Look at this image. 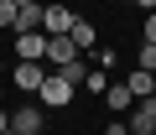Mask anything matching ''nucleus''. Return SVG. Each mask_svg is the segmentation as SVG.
<instances>
[{"label": "nucleus", "mask_w": 156, "mask_h": 135, "mask_svg": "<svg viewBox=\"0 0 156 135\" xmlns=\"http://www.w3.org/2000/svg\"><path fill=\"white\" fill-rule=\"evenodd\" d=\"M151 99H156V83H151Z\"/></svg>", "instance_id": "aec40b11"}, {"label": "nucleus", "mask_w": 156, "mask_h": 135, "mask_svg": "<svg viewBox=\"0 0 156 135\" xmlns=\"http://www.w3.org/2000/svg\"><path fill=\"white\" fill-rule=\"evenodd\" d=\"M73 21H78V16H73V11L62 5V0L42 5V31H47V36H68V31H73Z\"/></svg>", "instance_id": "f03ea898"}, {"label": "nucleus", "mask_w": 156, "mask_h": 135, "mask_svg": "<svg viewBox=\"0 0 156 135\" xmlns=\"http://www.w3.org/2000/svg\"><path fill=\"white\" fill-rule=\"evenodd\" d=\"M151 135H156V130H151Z\"/></svg>", "instance_id": "b1692460"}, {"label": "nucleus", "mask_w": 156, "mask_h": 135, "mask_svg": "<svg viewBox=\"0 0 156 135\" xmlns=\"http://www.w3.org/2000/svg\"><path fill=\"white\" fill-rule=\"evenodd\" d=\"M73 57H83V52L73 47V36H47V68H62Z\"/></svg>", "instance_id": "0eeeda50"}, {"label": "nucleus", "mask_w": 156, "mask_h": 135, "mask_svg": "<svg viewBox=\"0 0 156 135\" xmlns=\"http://www.w3.org/2000/svg\"><path fill=\"white\" fill-rule=\"evenodd\" d=\"M68 36H73V47L83 52V57H89V52H94V42H99V31H94V21H83V16L73 21V31H68Z\"/></svg>", "instance_id": "1a4fd4ad"}, {"label": "nucleus", "mask_w": 156, "mask_h": 135, "mask_svg": "<svg viewBox=\"0 0 156 135\" xmlns=\"http://www.w3.org/2000/svg\"><path fill=\"white\" fill-rule=\"evenodd\" d=\"M16 31H42V0H31V5L16 11Z\"/></svg>", "instance_id": "9b49d317"}, {"label": "nucleus", "mask_w": 156, "mask_h": 135, "mask_svg": "<svg viewBox=\"0 0 156 135\" xmlns=\"http://www.w3.org/2000/svg\"><path fill=\"white\" fill-rule=\"evenodd\" d=\"M104 135H130V125H125V119H109V130H104Z\"/></svg>", "instance_id": "f3484780"}, {"label": "nucleus", "mask_w": 156, "mask_h": 135, "mask_svg": "<svg viewBox=\"0 0 156 135\" xmlns=\"http://www.w3.org/2000/svg\"><path fill=\"white\" fill-rule=\"evenodd\" d=\"M104 104L115 109V119H125V114L135 109V94H130L125 83H109V88H104Z\"/></svg>", "instance_id": "6e6552de"}, {"label": "nucleus", "mask_w": 156, "mask_h": 135, "mask_svg": "<svg viewBox=\"0 0 156 135\" xmlns=\"http://www.w3.org/2000/svg\"><path fill=\"white\" fill-rule=\"evenodd\" d=\"M0 68H5V62H0Z\"/></svg>", "instance_id": "4be33fe9"}, {"label": "nucleus", "mask_w": 156, "mask_h": 135, "mask_svg": "<svg viewBox=\"0 0 156 135\" xmlns=\"http://www.w3.org/2000/svg\"><path fill=\"white\" fill-rule=\"evenodd\" d=\"M140 42H156V11H146V21H140Z\"/></svg>", "instance_id": "2eb2a0df"}, {"label": "nucleus", "mask_w": 156, "mask_h": 135, "mask_svg": "<svg viewBox=\"0 0 156 135\" xmlns=\"http://www.w3.org/2000/svg\"><path fill=\"white\" fill-rule=\"evenodd\" d=\"M83 88L104 99V88H109V78H104V68H89V78H83Z\"/></svg>", "instance_id": "ddd939ff"}, {"label": "nucleus", "mask_w": 156, "mask_h": 135, "mask_svg": "<svg viewBox=\"0 0 156 135\" xmlns=\"http://www.w3.org/2000/svg\"><path fill=\"white\" fill-rule=\"evenodd\" d=\"M0 135H11V130H0Z\"/></svg>", "instance_id": "412c9836"}, {"label": "nucleus", "mask_w": 156, "mask_h": 135, "mask_svg": "<svg viewBox=\"0 0 156 135\" xmlns=\"http://www.w3.org/2000/svg\"><path fill=\"white\" fill-rule=\"evenodd\" d=\"M125 5H130V0H125Z\"/></svg>", "instance_id": "5701e85b"}, {"label": "nucleus", "mask_w": 156, "mask_h": 135, "mask_svg": "<svg viewBox=\"0 0 156 135\" xmlns=\"http://www.w3.org/2000/svg\"><path fill=\"white\" fill-rule=\"evenodd\" d=\"M37 99H42L47 109H68V104H73V83H62L57 73H47L42 88H37Z\"/></svg>", "instance_id": "20e7f679"}, {"label": "nucleus", "mask_w": 156, "mask_h": 135, "mask_svg": "<svg viewBox=\"0 0 156 135\" xmlns=\"http://www.w3.org/2000/svg\"><path fill=\"white\" fill-rule=\"evenodd\" d=\"M151 83H156V73H146V68H130V78H125V88L135 99H151Z\"/></svg>", "instance_id": "9d476101"}, {"label": "nucleus", "mask_w": 156, "mask_h": 135, "mask_svg": "<svg viewBox=\"0 0 156 135\" xmlns=\"http://www.w3.org/2000/svg\"><path fill=\"white\" fill-rule=\"evenodd\" d=\"M125 125H130V135H151L156 130V99H135V109L125 114Z\"/></svg>", "instance_id": "423d86ee"}, {"label": "nucleus", "mask_w": 156, "mask_h": 135, "mask_svg": "<svg viewBox=\"0 0 156 135\" xmlns=\"http://www.w3.org/2000/svg\"><path fill=\"white\" fill-rule=\"evenodd\" d=\"M94 62L99 68H115V47H94Z\"/></svg>", "instance_id": "dca6fc26"}, {"label": "nucleus", "mask_w": 156, "mask_h": 135, "mask_svg": "<svg viewBox=\"0 0 156 135\" xmlns=\"http://www.w3.org/2000/svg\"><path fill=\"white\" fill-rule=\"evenodd\" d=\"M16 5H31V0H16Z\"/></svg>", "instance_id": "6ab92c4d"}, {"label": "nucleus", "mask_w": 156, "mask_h": 135, "mask_svg": "<svg viewBox=\"0 0 156 135\" xmlns=\"http://www.w3.org/2000/svg\"><path fill=\"white\" fill-rule=\"evenodd\" d=\"M42 125H47V109H42V104L11 109V135H42Z\"/></svg>", "instance_id": "f257e3e1"}, {"label": "nucleus", "mask_w": 156, "mask_h": 135, "mask_svg": "<svg viewBox=\"0 0 156 135\" xmlns=\"http://www.w3.org/2000/svg\"><path fill=\"white\" fill-rule=\"evenodd\" d=\"M16 62H47V31H16Z\"/></svg>", "instance_id": "7ed1b4c3"}, {"label": "nucleus", "mask_w": 156, "mask_h": 135, "mask_svg": "<svg viewBox=\"0 0 156 135\" xmlns=\"http://www.w3.org/2000/svg\"><path fill=\"white\" fill-rule=\"evenodd\" d=\"M47 73H52V68H47V62H16V68H11V83H16L21 94H37Z\"/></svg>", "instance_id": "39448f33"}, {"label": "nucleus", "mask_w": 156, "mask_h": 135, "mask_svg": "<svg viewBox=\"0 0 156 135\" xmlns=\"http://www.w3.org/2000/svg\"><path fill=\"white\" fill-rule=\"evenodd\" d=\"M0 130H11V109L5 104H0Z\"/></svg>", "instance_id": "a211bd4d"}, {"label": "nucleus", "mask_w": 156, "mask_h": 135, "mask_svg": "<svg viewBox=\"0 0 156 135\" xmlns=\"http://www.w3.org/2000/svg\"><path fill=\"white\" fill-rule=\"evenodd\" d=\"M16 11H21L16 0H0V26H5V31H16Z\"/></svg>", "instance_id": "4468645a"}, {"label": "nucleus", "mask_w": 156, "mask_h": 135, "mask_svg": "<svg viewBox=\"0 0 156 135\" xmlns=\"http://www.w3.org/2000/svg\"><path fill=\"white\" fill-rule=\"evenodd\" d=\"M52 73H57L62 83H73V88H78V83L89 78V62H83V57H73V62H62V68H52Z\"/></svg>", "instance_id": "f8f14e48"}]
</instances>
